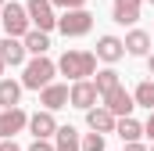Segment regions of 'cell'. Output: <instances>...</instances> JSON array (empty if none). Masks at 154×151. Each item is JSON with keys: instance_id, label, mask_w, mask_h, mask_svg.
Wrapping results in <instances>:
<instances>
[{"instance_id": "4fadbf2b", "label": "cell", "mask_w": 154, "mask_h": 151, "mask_svg": "<svg viewBox=\"0 0 154 151\" xmlns=\"http://www.w3.org/2000/svg\"><path fill=\"white\" fill-rule=\"evenodd\" d=\"M122 54H125V40H118V36H100L97 40V58H100V61L115 65Z\"/></svg>"}, {"instance_id": "2e32d148", "label": "cell", "mask_w": 154, "mask_h": 151, "mask_svg": "<svg viewBox=\"0 0 154 151\" xmlns=\"http://www.w3.org/2000/svg\"><path fill=\"white\" fill-rule=\"evenodd\" d=\"M115 133L125 140V144H129V140H140V137H143V126H140L133 115H122V119L115 122Z\"/></svg>"}, {"instance_id": "603a6c76", "label": "cell", "mask_w": 154, "mask_h": 151, "mask_svg": "<svg viewBox=\"0 0 154 151\" xmlns=\"http://www.w3.org/2000/svg\"><path fill=\"white\" fill-rule=\"evenodd\" d=\"M54 7H65V11H72V7H86V0H50Z\"/></svg>"}, {"instance_id": "e0dca14e", "label": "cell", "mask_w": 154, "mask_h": 151, "mask_svg": "<svg viewBox=\"0 0 154 151\" xmlns=\"http://www.w3.org/2000/svg\"><path fill=\"white\" fill-rule=\"evenodd\" d=\"M22 83H14V79H0V104L4 108H14L18 101H22Z\"/></svg>"}, {"instance_id": "8992f818", "label": "cell", "mask_w": 154, "mask_h": 151, "mask_svg": "<svg viewBox=\"0 0 154 151\" xmlns=\"http://www.w3.org/2000/svg\"><path fill=\"white\" fill-rule=\"evenodd\" d=\"M25 11H29V18H32V29L50 33V29L57 25V14H54V4H50V0H29Z\"/></svg>"}, {"instance_id": "f546056e", "label": "cell", "mask_w": 154, "mask_h": 151, "mask_svg": "<svg viewBox=\"0 0 154 151\" xmlns=\"http://www.w3.org/2000/svg\"><path fill=\"white\" fill-rule=\"evenodd\" d=\"M4 4H7V0H0V7H4Z\"/></svg>"}, {"instance_id": "44dd1931", "label": "cell", "mask_w": 154, "mask_h": 151, "mask_svg": "<svg viewBox=\"0 0 154 151\" xmlns=\"http://www.w3.org/2000/svg\"><path fill=\"white\" fill-rule=\"evenodd\" d=\"M133 97H136V104H140V108H147V112H151V108H154V79H143V83L136 86V94H133Z\"/></svg>"}, {"instance_id": "f1b7e54d", "label": "cell", "mask_w": 154, "mask_h": 151, "mask_svg": "<svg viewBox=\"0 0 154 151\" xmlns=\"http://www.w3.org/2000/svg\"><path fill=\"white\" fill-rule=\"evenodd\" d=\"M4 69H7V65H4V61H0V79H4Z\"/></svg>"}, {"instance_id": "484cf974", "label": "cell", "mask_w": 154, "mask_h": 151, "mask_svg": "<svg viewBox=\"0 0 154 151\" xmlns=\"http://www.w3.org/2000/svg\"><path fill=\"white\" fill-rule=\"evenodd\" d=\"M0 151H22V148H18V144H14L11 137H7V140H0Z\"/></svg>"}, {"instance_id": "6da1fadb", "label": "cell", "mask_w": 154, "mask_h": 151, "mask_svg": "<svg viewBox=\"0 0 154 151\" xmlns=\"http://www.w3.org/2000/svg\"><path fill=\"white\" fill-rule=\"evenodd\" d=\"M57 72L68 76L72 83L75 79H90V76L97 72V54L93 50H65L61 61H57Z\"/></svg>"}, {"instance_id": "3957f363", "label": "cell", "mask_w": 154, "mask_h": 151, "mask_svg": "<svg viewBox=\"0 0 154 151\" xmlns=\"http://www.w3.org/2000/svg\"><path fill=\"white\" fill-rule=\"evenodd\" d=\"M0 25H4V33H7V36H18V40H22L29 29H32V18H29V11H25L22 4H14V0H11V4H4V7H0Z\"/></svg>"}, {"instance_id": "52a82bcc", "label": "cell", "mask_w": 154, "mask_h": 151, "mask_svg": "<svg viewBox=\"0 0 154 151\" xmlns=\"http://www.w3.org/2000/svg\"><path fill=\"white\" fill-rule=\"evenodd\" d=\"M100 101H104V108H111L118 119H122V115H133V108H136V97H133V94H129V90H125L122 83H118L115 90H108V94H104Z\"/></svg>"}, {"instance_id": "7402d4cb", "label": "cell", "mask_w": 154, "mask_h": 151, "mask_svg": "<svg viewBox=\"0 0 154 151\" xmlns=\"http://www.w3.org/2000/svg\"><path fill=\"white\" fill-rule=\"evenodd\" d=\"M82 151H104V133H97V130L86 133L82 137Z\"/></svg>"}, {"instance_id": "5b68a950", "label": "cell", "mask_w": 154, "mask_h": 151, "mask_svg": "<svg viewBox=\"0 0 154 151\" xmlns=\"http://www.w3.org/2000/svg\"><path fill=\"white\" fill-rule=\"evenodd\" d=\"M97 101H100V90H97L93 79H75V83H72V90H68V104H72V108H82V112H86V108H93Z\"/></svg>"}, {"instance_id": "ba28073f", "label": "cell", "mask_w": 154, "mask_h": 151, "mask_svg": "<svg viewBox=\"0 0 154 151\" xmlns=\"http://www.w3.org/2000/svg\"><path fill=\"white\" fill-rule=\"evenodd\" d=\"M25 40H18V36H4L0 40V61L7 65V69H18V65H25Z\"/></svg>"}, {"instance_id": "9c48e42d", "label": "cell", "mask_w": 154, "mask_h": 151, "mask_svg": "<svg viewBox=\"0 0 154 151\" xmlns=\"http://www.w3.org/2000/svg\"><path fill=\"white\" fill-rule=\"evenodd\" d=\"M25 126H29V115L22 112L18 104L0 112V137H4V140H7V137H14V133H22Z\"/></svg>"}, {"instance_id": "d4e9b609", "label": "cell", "mask_w": 154, "mask_h": 151, "mask_svg": "<svg viewBox=\"0 0 154 151\" xmlns=\"http://www.w3.org/2000/svg\"><path fill=\"white\" fill-rule=\"evenodd\" d=\"M143 133L154 140V108H151V115H147V122H143Z\"/></svg>"}, {"instance_id": "d6986e66", "label": "cell", "mask_w": 154, "mask_h": 151, "mask_svg": "<svg viewBox=\"0 0 154 151\" xmlns=\"http://www.w3.org/2000/svg\"><path fill=\"white\" fill-rule=\"evenodd\" d=\"M125 50H129V54H136V58H143V54L151 50V36H147L143 29H133V33L125 36Z\"/></svg>"}, {"instance_id": "4dcf8cb0", "label": "cell", "mask_w": 154, "mask_h": 151, "mask_svg": "<svg viewBox=\"0 0 154 151\" xmlns=\"http://www.w3.org/2000/svg\"><path fill=\"white\" fill-rule=\"evenodd\" d=\"M151 151H154V144H151Z\"/></svg>"}, {"instance_id": "4316f807", "label": "cell", "mask_w": 154, "mask_h": 151, "mask_svg": "<svg viewBox=\"0 0 154 151\" xmlns=\"http://www.w3.org/2000/svg\"><path fill=\"white\" fill-rule=\"evenodd\" d=\"M125 151H151V148H143L140 140H129V144H125Z\"/></svg>"}, {"instance_id": "7c38bea8", "label": "cell", "mask_w": 154, "mask_h": 151, "mask_svg": "<svg viewBox=\"0 0 154 151\" xmlns=\"http://www.w3.org/2000/svg\"><path fill=\"white\" fill-rule=\"evenodd\" d=\"M140 7H143V0H115L111 4V18L118 25H133L140 18Z\"/></svg>"}, {"instance_id": "30bf717a", "label": "cell", "mask_w": 154, "mask_h": 151, "mask_svg": "<svg viewBox=\"0 0 154 151\" xmlns=\"http://www.w3.org/2000/svg\"><path fill=\"white\" fill-rule=\"evenodd\" d=\"M86 122H90V130H97V133H115L118 115L111 112V108H104V104H93V108H86Z\"/></svg>"}, {"instance_id": "83f0119b", "label": "cell", "mask_w": 154, "mask_h": 151, "mask_svg": "<svg viewBox=\"0 0 154 151\" xmlns=\"http://www.w3.org/2000/svg\"><path fill=\"white\" fill-rule=\"evenodd\" d=\"M147 69H151V76H154V54H151V58H147Z\"/></svg>"}, {"instance_id": "cb8c5ba5", "label": "cell", "mask_w": 154, "mask_h": 151, "mask_svg": "<svg viewBox=\"0 0 154 151\" xmlns=\"http://www.w3.org/2000/svg\"><path fill=\"white\" fill-rule=\"evenodd\" d=\"M29 151H54V144H50L47 137H36V140H32V148H29Z\"/></svg>"}, {"instance_id": "ac0fdd59", "label": "cell", "mask_w": 154, "mask_h": 151, "mask_svg": "<svg viewBox=\"0 0 154 151\" xmlns=\"http://www.w3.org/2000/svg\"><path fill=\"white\" fill-rule=\"evenodd\" d=\"M22 40H25V50H29V54H47V50H50V36H47L43 29H29Z\"/></svg>"}, {"instance_id": "5bb4252c", "label": "cell", "mask_w": 154, "mask_h": 151, "mask_svg": "<svg viewBox=\"0 0 154 151\" xmlns=\"http://www.w3.org/2000/svg\"><path fill=\"white\" fill-rule=\"evenodd\" d=\"M29 130H32V137H54L57 133V122H54V112L50 108H43V112H36V115H29Z\"/></svg>"}, {"instance_id": "8fae6325", "label": "cell", "mask_w": 154, "mask_h": 151, "mask_svg": "<svg viewBox=\"0 0 154 151\" xmlns=\"http://www.w3.org/2000/svg\"><path fill=\"white\" fill-rule=\"evenodd\" d=\"M68 90H72V86H65V83H47V86L39 90V104L50 108V112L68 108Z\"/></svg>"}, {"instance_id": "1f68e13d", "label": "cell", "mask_w": 154, "mask_h": 151, "mask_svg": "<svg viewBox=\"0 0 154 151\" xmlns=\"http://www.w3.org/2000/svg\"><path fill=\"white\" fill-rule=\"evenodd\" d=\"M151 4H154V0H151Z\"/></svg>"}, {"instance_id": "9a60e30c", "label": "cell", "mask_w": 154, "mask_h": 151, "mask_svg": "<svg viewBox=\"0 0 154 151\" xmlns=\"http://www.w3.org/2000/svg\"><path fill=\"white\" fill-rule=\"evenodd\" d=\"M54 151H82V137L75 126H57L54 133Z\"/></svg>"}, {"instance_id": "ffe728a7", "label": "cell", "mask_w": 154, "mask_h": 151, "mask_svg": "<svg viewBox=\"0 0 154 151\" xmlns=\"http://www.w3.org/2000/svg\"><path fill=\"white\" fill-rule=\"evenodd\" d=\"M93 83H97V90H100V97H104L108 90H115L122 79H118V72H115V69H100V72H93Z\"/></svg>"}, {"instance_id": "277c9868", "label": "cell", "mask_w": 154, "mask_h": 151, "mask_svg": "<svg viewBox=\"0 0 154 151\" xmlns=\"http://www.w3.org/2000/svg\"><path fill=\"white\" fill-rule=\"evenodd\" d=\"M57 29L65 33V36H86L90 29H93V14L86 11V7H72V11H65L61 18H57Z\"/></svg>"}, {"instance_id": "7a4b0ae2", "label": "cell", "mask_w": 154, "mask_h": 151, "mask_svg": "<svg viewBox=\"0 0 154 151\" xmlns=\"http://www.w3.org/2000/svg\"><path fill=\"white\" fill-rule=\"evenodd\" d=\"M54 72H57V65H54L47 54H36L32 61H25L22 86H25V90H43L47 83H54Z\"/></svg>"}]
</instances>
